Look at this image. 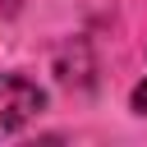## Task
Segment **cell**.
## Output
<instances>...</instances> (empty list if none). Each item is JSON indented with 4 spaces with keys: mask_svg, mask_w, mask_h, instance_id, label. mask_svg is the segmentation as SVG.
Listing matches in <instances>:
<instances>
[{
    "mask_svg": "<svg viewBox=\"0 0 147 147\" xmlns=\"http://www.w3.org/2000/svg\"><path fill=\"white\" fill-rule=\"evenodd\" d=\"M41 110H46V92H41L32 78H23V74L0 69V138L18 133V129L32 124Z\"/></svg>",
    "mask_w": 147,
    "mask_h": 147,
    "instance_id": "cell-1",
    "label": "cell"
},
{
    "mask_svg": "<svg viewBox=\"0 0 147 147\" xmlns=\"http://www.w3.org/2000/svg\"><path fill=\"white\" fill-rule=\"evenodd\" d=\"M133 115H147V78L133 87Z\"/></svg>",
    "mask_w": 147,
    "mask_h": 147,
    "instance_id": "cell-2",
    "label": "cell"
}]
</instances>
